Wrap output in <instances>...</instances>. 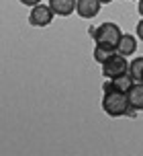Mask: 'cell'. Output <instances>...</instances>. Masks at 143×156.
<instances>
[{
    "instance_id": "cell-1",
    "label": "cell",
    "mask_w": 143,
    "mask_h": 156,
    "mask_svg": "<svg viewBox=\"0 0 143 156\" xmlns=\"http://www.w3.org/2000/svg\"><path fill=\"white\" fill-rule=\"evenodd\" d=\"M102 111L108 117H135L137 113L129 105V97L123 90H104Z\"/></svg>"
},
{
    "instance_id": "cell-2",
    "label": "cell",
    "mask_w": 143,
    "mask_h": 156,
    "mask_svg": "<svg viewBox=\"0 0 143 156\" xmlns=\"http://www.w3.org/2000/svg\"><path fill=\"white\" fill-rule=\"evenodd\" d=\"M90 37L94 39L96 45H106V47L117 49L121 37H123V31L119 29V25H117V23L106 21V23L98 25L96 29H90Z\"/></svg>"
},
{
    "instance_id": "cell-3",
    "label": "cell",
    "mask_w": 143,
    "mask_h": 156,
    "mask_svg": "<svg viewBox=\"0 0 143 156\" xmlns=\"http://www.w3.org/2000/svg\"><path fill=\"white\" fill-rule=\"evenodd\" d=\"M129 72V62H127V55L119 54V51H115V54L102 64V76L106 80H112V78L121 76V74H125Z\"/></svg>"
},
{
    "instance_id": "cell-4",
    "label": "cell",
    "mask_w": 143,
    "mask_h": 156,
    "mask_svg": "<svg viewBox=\"0 0 143 156\" xmlns=\"http://www.w3.org/2000/svg\"><path fill=\"white\" fill-rule=\"evenodd\" d=\"M55 12L51 10L49 4H37V6L31 8V15H29V23L33 27H47L51 21H53Z\"/></svg>"
},
{
    "instance_id": "cell-5",
    "label": "cell",
    "mask_w": 143,
    "mask_h": 156,
    "mask_svg": "<svg viewBox=\"0 0 143 156\" xmlns=\"http://www.w3.org/2000/svg\"><path fill=\"white\" fill-rule=\"evenodd\" d=\"M133 84H135L133 76H131L129 72H125V74L112 78V80H106L104 86H102V90H123V93H129V88Z\"/></svg>"
},
{
    "instance_id": "cell-6",
    "label": "cell",
    "mask_w": 143,
    "mask_h": 156,
    "mask_svg": "<svg viewBox=\"0 0 143 156\" xmlns=\"http://www.w3.org/2000/svg\"><path fill=\"white\" fill-rule=\"evenodd\" d=\"M100 2L98 0H78V6H76V12H78L82 19H94L98 12H100Z\"/></svg>"
},
{
    "instance_id": "cell-7",
    "label": "cell",
    "mask_w": 143,
    "mask_h": 156,
    "mask_svg": "<svg viewBox=\"0 0 143 156\" xmlns=\"http://www.w3.org/2000/svg\"><path fill=\"white\" fill-rule=\"evenodd\" d=\"M47 4L57 16H70L78 6V0H47Z\"/></svg>"
},
{
    "instance_id": "cell-8",
    "label": "cell",
    "mask_w": 143,
    "mask_h": 156,
    "mask_svg": "<svg viewBox=\"0 0 143 156\" xmlns=\"http://www.w3.org/2000/svg\"><path fill=\"white\" fill-rule=\"evenodd\" d=\"M127 97H129V105H131V109L135 113L143 111V82H135L129 88Z\"/></svg>"
},
{
    "instance_id": "cell-9",
    "label": "cell",
    "mask_w": 143,
    "mask_h": 156,
    "mask_svg": "<svg viewBox=\"0 0 143 156\" xmlns=\"http://www.w3.org/2000/svg\"><path fill=\"white\" fill-rule=\"evenodd\" d=\"M135 49H137V37L125 33V35L121 37L119 45H117V51L123 54V55H131V54H135Z\"/></svg>"
},
{
    "instance_id": "cell-10",
    "label": "cell",
    "mask_w": 143,
    "mask_h": 156,
    "mask_svg": "<svg viewBox=\"0 0 143 156\" xmlns=\"http://www.w3.org/2000/svg\"><path fill=\"white\" fill-rule=\"evenodd\" d=\"M115 51H117V49H112V47H106V45H94V51H92V55H94L96 62L102 66V64L106 62V60H108V58H111Z\"/></svg>"
},
{
    "instance_id": "cell-11",
    "label": "cell",
    "mask_w": 143,
    "mask_h": 156,
    "mask_svg": "<svg viewBox=\"0 0 143 156\" xmlns=\"http://www.w3.org/2000/svg\"><path fill=\"white\" fill-rule=\"evenodd\" d=\"M129 74L133 76L135 82H141V76H143V55L135 58L129 62Z\"/></svg>"
},
{
    "instance_id": "cell-12",
    "label": "cell",
    "mask_w": 143,
    "mask_h": 156,
    "mask_svg": "<svg viewBox=\"0 0 143 156\" xmlns=\"http://www.w3.org/2000/svg\"><path fill=\"white\" fill-rule=\"evenodd\" d=\"M21 4H25V6H37V4H41V0H18Z\"/></svg>"
},
{
    "instance_id": "cell-13",
    "label": "cell",
    "mask_w": 143,
    "mask_h": 156,
    "mask_svg": "<svg viewBox=\"0 0 143 156\" xmlns=\"http://www.w3.org/2000/svg\"><path fill=\"white\" fill-rule=\"evenodd\" d=\"M137 37L143 41V19L139 21V23H137Z\"/></svg>"
},
{
    "instance_id": "cell-14",
    "label": "cell",
    "mask_w": 143,
    "mask_h": 156,
    "mask_svg": "<svg viewBox=\"0 0 143 156\" xmlns=\"http://www.w3.org/2000/svg\"><path fill=\"white\" fill-rule=\"evenodd\" d=\"M139 4H137V10H139V15H141V19H143V0H137Z\"/></svg>"
},
{
    "instance_id": "cell-15",
    "label": "cell",
    "mask_w": 143,
    "mask_h": 156,
    "mask_svg": "<svg viewBox=\"0 0 143 156\" xmlns=\"http://www.w3.org/2000/svg\"><path fill=\"white\" fill-rule=\"evenodd\" d=\"M98 2H100V4H111L112 0H98Z\"/></svg>"
},
{
    "instance_id": "cell-16",
    "label": "cell",
    "mask_w": 143,
    "mask_h": 156,
    "mask_svg": "<svg viewBox=\"0 0 143 156\" xmlns=\"http://www.w3.org/2000/svg\"><path fill=\"white\" fill-rule=\"evenodd\" d=\"M141 82H143V76H141Z\"/></svg>"
},
{
    "instance_id": "cell-17",
    "label": "cell",
    "mask_w": 143,
    "mask_h": 156,
    "mask_svg": "<svg viewBox=\"0 0 143 156\" xmlns=\"http://www.w3.org/2000/svg\"><path fill=\"white\" fill-rule=\"evenodd\" d=\"M133 2H137V0H133Z\"/></svg>"
}]
</instances>
